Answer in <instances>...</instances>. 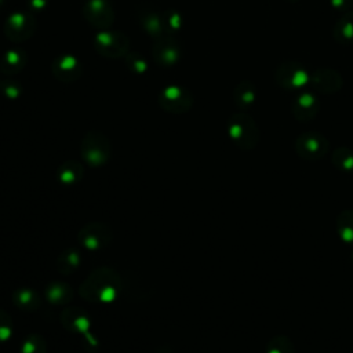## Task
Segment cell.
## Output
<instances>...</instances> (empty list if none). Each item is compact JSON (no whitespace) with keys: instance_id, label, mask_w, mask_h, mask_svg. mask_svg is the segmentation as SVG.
Masks as SVG:
<instances>
[{"instance_id":"1","label":"cell","mask_w":353,"mask_h":353,"mask_svg":"<svg viewBox=\"0 0 353 353\" xmlns=\"http://www.w3.org/2000/svg\"><path fill=\"white\" fill-rule=\"evenodd\" d=\"M121 292V279L117 272L102 268L91 272L80 285V295L94 303H109Z\"/></svg>"},{"instance_id":"2","label":"cell","mask_w":353,"mask_h":353,"mask_svg":"<svg viewBox=\"0 0 353 353\" xmlns=\"http://www.w3.org/2000/svg\"><path fill=\"white\" fill-rule=\"evenodd\" d=\"M81 156L84 161L92 167L103 165L110 157L109 139L97 131L87 132L81 141Z\"/></svg>"},{"instance_id":"3","label":"cell","mask_w":353,"mask_h":353,"mask_svg":"<svg viewBox=\"0 0 353 353\" xmlns=\"http://www.w3.org/2000/svg\"><path fill=\"white\" fill-rule=\"evenodd\" d=\"M36 26V19L30 12L18 11L7 18L4 23V34L14 43H22L33 36Z\"/></svg>"},{"instance_id":"4","label":"cell","mask_w":353,"mask_h":353,"mask_svg":"<svg viewBox=\"0 0 353 353\" xmlns=\"http://www.w3.org/2000/svg\"><path fill=\"white\" fill-rule=\"evenodd\" d=\"M94 47L103 57H123L128 51V37L121 32H99L94 37Z\"/></svg>"},{"instance_id":"5","label":"cell","mask_w":353,"mask_h":353,"mask_svg":"<svg viewBox=\"0 0 353 353\" xmlns=\"http://www.w3.org/2000/svg\"><path fill=\"white\" fill-rule=\"evenodd\" d=\"M77 240L80 245L85 247L87 250L97 251L105 248L110 240H112V230L108 225L94 222L90 225H85L80 229L77 234Z\"/></svg>"},{"instance_id":"6","label":"cell","mask_w":353,"mask_h":353,"mask_svg":"<svg viewBox=\"0 0 353 353\" xmlns=\"http://www.w3.org/2000/svg\"><path fill=\"white\" fill-rule=\"evenodd\" d=\"M159 103L167 112L183 113L190 109L193 99L185 88L176 87V85H170L160 91Z\"/></svg>"},{"instance_id":"7","label":"cell","mask_w":353,"mask_h":353,"mask_svg":"<svg viewBox=\"0 0 353 353\" xmlns=\"http://www.w3.org/2000/svg\"><path fill=\"white\" fill-rule=\"evenodd\" d=\"M83 15L99 29L109 28L114 21V11L108 0H87L83 6Z\"/></svg>"},{"instance_id":"8","label":"cell","mask_w":353,"mask_h":353,"mask_svg":"<svg viewBox=\"0 0 353 353\" xmlns=\"http://www.w3.org/2000/svg\"><path fill=\"white\" fill-rule=\"evenodd\" d=\"M51 70L58 80L65 83H72L81 76L83 66L77 61V58H74L73 55H59L52 62Z\"/></svg>"},{"instance_id":"9","label":"cell","mask_w":353,"mask_h":353,"mask_svg":"<svg viewBox=\"0 0 353 353\" xmlns=\"http://www.w3.org/2000/svg\"><path fill=\"white\" fill-rule=\"evenodd\" d=\"M152 55L157 65L168 68L176 63L179 58V47L176 46L175 40H172L171 37H165L154 44Z\"/></svg>"},{"instance_id":"10","label":"cell","mask_w":353,"mask_h":353,"mask_svg":"<svg viewBox=\"0 0 353 353\" xmlns=\"http://www.w3.org/2000/svg\"><path fill=\"white\" fill-rule=\"evenodd\" d=\"M61 321L66 330L77 334L85 335L90 328V319L87 313L79 307H69L63 310L61 316Z\"/></svg>"},{"instance_id":"11","label":"cell","mask_w":353,"mask_h":353,"mask_svg":"<svg viewBox=\"0 0 353 353\" xmlns=\"http://www.w3.org/2000/svg\"><path fill=\"white\" fill-rule=\"evenodd\" d=\"M298 153L305 159L321 157L327 150V142L319 135H303L298 141Z\"/></svg>"},{"instance_id":"12","label":"cell","mask_w":353,"mask_h":353,"mask_svg":"<svg viewBox=\"0 0 353 353\" xmlns=\"http://www.w3.org/2000/svg\"><path fill=\"white\" fill-rule=\"evenodd\" d=\"M247 121L248 119L244 116H236L230 120L229 124V132L230 137L237 142V145H240L241 148H251L252 145H255V139L256 135L252 134H247Z\"/></svg>"},{"instance_id":"13","label":"cell","mask_w":353,"mask_h":353,"mask_svg":"<svg viewBox=\"0 0 353 353\" xmlns=\"http://www.w3.org/2000/svg\"><path fill=\"white\" fill-rule=\"evenodd\" d=\"M28 58L26 54L21 48H11L4 52L0 61V69L4 74H15L25 68Z\"/></svg>"},{"instance_id":"14","label":"cell","mask_w":353,"mask_h":353,"mask_svg":"<svg viewBox=\"0 0 353 353\" xmlns=\"http://www.w3.org/2000/svg\"><path fill=\"white\" fill-rule=\"evenodd\" d=\"M46 296L52 305H65L73 299V288L62 281H52L46 288Z\"/></svg>"},{"instance_id":"15","label":"cell","mask_w":353,"mask_h":353,"mask_svg":"<svg viewBox=\"0 0 353 353\" xmlns=\"http://www.w3.org/2000/svg\"><path fill=\"white\" fill-rule=\"evenodd\" d=\"M139 19H141V25L148 32V34H150L153 37L161 36L163 28H164V19H163L161 14H159L157 11H153V10H145L141 12Z\"/></svg>"},{"instance_id":"16","label":"cell","mask_w":353,"mask_h":353,"mask_svg":"<svg viewBox=\"0 0 353 353\" xmlns=\"http://www.w3.org/2000/svg\"><path fill=\"white\" fill-rule=\"evenodd\" d=\"M12 302L15 306H18L22 310H28V312H34L40 307L41 301L40 296L33 291V290H18L12 294Z\"/></svg>"},{"instance_id":"17","label":"cell","mask_w":353,"mask_h":353,"mask_svg":"<svg viewBox=\"0 0 353 353\" xmlns=\"http://www.w3.org/2000/svg\"><path fill=\"white\" fill-rule=\"evenodd\" d=\"M80 266V254L74 248H69L61 254L57 261V269L61 274L69 276L77 270Z\"/></svg>"},{"instance_id":"18","label":"cell","mask_w":353,"mask_h":353,"mask_svg":"<svg viewBox=\"0 0 353 353\" xmlns=\"http://www.w3.org/2000/svg\"><path fill=\"white\" fill-rule=\"evenodd\" d=\"M83 176V167L79 161L69 160L63 163L58 170V179L65 185L76 183Z\"/></svg>"},{"instance_id":"19","label":"cell","mask_w":353,"mask_h":353,"mask_svg":"<svg viewBox=\"0 0 353 353\" xmlns=\"http://www.w3.org/2000/svg\"><path fill=\"white\" fill-rule=\"evenodd\" d=\"M19 353H47V346L40 335H29L22 342Z\"/></svg>"},{"instance_id":"20","label":"cell","mask_w":353,"mask_h":353,"mask_svg":"<svg viewBox=\"0 0 353 353\" xmlns=\"http://www.w3.org/2000/svg\"><path fill=\"white\" fill-rule=\"evenodd\" d=\"M338 229L345 241L353 243V212L346 211L341 214L338 219Z\"/></svg>"},{"instance_id":"21","label":"cell","mask_w":353,"mask_h":353,"mask_svg":"<svg viewBox=\"0 0 353 353\" xmlns=\"http://www.w3.org/2000/svg\"><path fill=\"white\" fill-rule=\"evenodd\" d=\"M12 331H14L12 319L7 312L0 309V342L10 339V336L12 335Z\"/></svg>"},{"instance_id":"22","label":"cell","mask_w":353,"mask_h":353,"mask_svg":"<svg viewBox=\"0 0 353 353\" xmlns=\"http://www.w3.org/2000/svg\"><path fill=\"white\" fill-rule=\"evenodd\" d=\"M268 347V353H294L290 341L285 338H274Z\"/></svg>"},{"instance_id":"23","label":"cell","mask_w":353,"mask_h":353,"mask_svg":"<svg viewBox=\"0 0 353 353\" xmlns=\"http://www.w3.org/2000/svg\"><path fill=\"white\" fill-rule=\"evenodd\" d=\"M127 63H128L130 69H132L138 74L146 72V69H148L146 61L141 57V54H128L127 55Z\"/></svg>"},{"instance_id":"24","label":"cell","mask_w":353,"mask_h":353,"mask_svg":"<svg viewBox=\"0 0 353 353\" xmlns=\"http://www.w3.org/2000/svg\"><path fill=\"white\" fill-rule=\"evenodd\" d=\"M1 88H3V94L7 95L8 98H15L21 92V85L18 83H15V81H12V83L11 81L3 83Z\"/></svg>"},{"instance_id":"25","label":"cell","mask_w":353,"mask_h":353,"mask_svg":"<svg viewBox=\"0 0 353 353\" xmlns=\"http://www.w3.org/2000/svg\"><path fill=\"white\" fill-rule=\"evenodd\" d=\"M28 4L32 10H43L47 4V0H28Z\"/></svg>"},{"instance_id":"26","label":"cell","mask_w":353,"mask_h":353,"mask_svg":"<svg viewBox=\"0 0 353 353\" xmlns=\"http://www.w3.org/2000/svg\"><path fill=\"white\" fill-rule=\"evenodd\" d=\"M3 1H4V0H0V4H3Z\"/></svg>"}]
</instances>
